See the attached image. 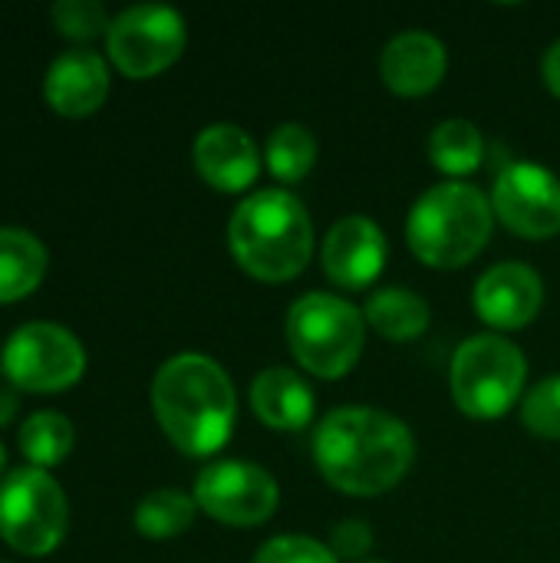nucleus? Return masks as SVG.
<instances>
[{
    "mask_svg": "<svg viewBox=\"0 0 560 563\" xmlns=\"http://www.w3.org/2000/svg\"><path fill=\"white\" fill-rule=\"evenodd\" d=\"M472 303L488 327L521 330L538 317L545 303V280L525 261H502V264H492L475 280Z\"/></svg>",
    "mask_w": 560,
    "mask_h": 563,
    "instance_id": "nucleus-13",
    "label": "nucleus"
},
{
    "mask_svg": "<svg viewBox=\"0 0 560 563\" xmlns=\"http://www.w3.org/2000/svg\"><path fill=\"white\" fill-rule=\"evenodd\" d=\"M17 409H20L17 389H7V386H0V429H7V426L17 419Z\"/></svg>",
    "mask_w": 560,
    "mask_h": 563,
    "instance_id": "nucleus-29",
    "label": "nucleus"
},
{
    "mask_svg": "<svg viewBox=\"0 0 560 563\" xmlns=\"http://www.w3.org/2000/svg\"><path fill=\"white\" fill-rule=\"evenodd\" d=\"M228 244L251 277L281 284L310 264L314 221L297 195L284 188H261L234 208L228 221Z\"/></svg>",
    "mask_w": 560,
    "mask_h": 563,
    "instance_id": "nucleus-3",
    "label": "nucleus"
},
{
    "mask_svg": "<svg viewBox=\"0 0 560 563\" xmlns=\"http://www.w3.org/2000/svg\"><path fill=\"white\" fill-rule=\"evenodd\" d=\"M363 320L380 336L409 343L429 330V303L409 287H380L363 303Z\"/></svg>",
    "mask_w": 560,
    "mask_h": 563,
    "instance_id": "nucleus-19",
    "label": "nucleus"
},
{
    "mask_svg": "<svg viewBox=\"0 0 560 563\" xmlns=\"http://www.w3.org/2000/svg\"><path fill=\"white\" fill-rule=\"evenodd\" d=\"M373 528L363 521V518H347V521H340L337 528H333V534H330V551L343 561H356V558H363L370 548H373Z\"/></svg>",
    "mask_w": 560,
    "mask_h": 563,
    "instance_id": "nucleus-27",
    "label": "nucleus"
},
{
    "mask_svg": "<svg viewBox=\"0 0 560 563\" xmlns=\"http://www.w3.org/2000/svg\"><path fill=\"white\" fill-rule=\"evenodd\" d=\"M3 376L20 393H63L86 373V350L79 336L53 320L17 327L0 353Z\"/></svg>",
    "mask_w": 560,
    "mask_h": 563,
    "instance_id": "nucleus-8",
    "label": "nucleus"
},
{
    "mask_svg": "<svg viewBox=\"0 0 560 563\" xmlns=\"http://www.w3.org/2000/svg\"><path fill=\"white\" fill-rule=\"evenodd\" d=\"M195 498L178 488H155L135 505V531L149 541H168L195 525Z\"/></svg>",
    "mask_w": 560,
    "mask_h": 563,
    "instance_id": "nucleus-21",
    "label": "nucleus"
},
{
    "mask_svg": "<svg viewBox=\"0 0 560 563\" xmlns=\"http://www.w3.org/2000/svg\"><path fill=\"white\" fill-rule=\"evenodd\" d=\"M3 468H7V449H3V442H0V482H3Z\"/></svg>",
    "mask_w": 560,
    "mask_h": 563,
    "instance_id": "nucleus-30",
    "label": "nucleus"
},
{
    "mask_svg": "<svg viewBox=\"0 0 560 563\" xmlns=\"http://www.w3.org/2000/svg\"><path fill=\"white\" fill-rule=\"evenodd\" d=\"M264 162L277 181H300L317 165V135L300 122H284L271 132Z\"/></svg>",
    "mask_w": 560,
    "mask_h": 563,
    "instance_id": "nucleus-23",
    "label": "nucleus"
},
{
    "mask_svg": "<svg viewBox=\"0 0 560 563\" xmlns=\"http://www.w3.org/2000/svg\"><path fill=\"white\" fill-rule=\"evenodd\" d=\"M386 257H389L386 234L366 214H347V218H340L327 231L323 247H320V261H323L327 277L337 287H347V290L370 287L383 274Z\"/></svg>",
    "mask_w": 560,
    "mask_h": 563,
    "instance_id": "nucleus-12",
    "label": "nucleus"
},
{
    "mask_svg": "<svg viewBox=\"0 0 560 563\" xmlns=\"http://www.w3.org/2000/svg\"><path fill=\"white\" fill-rule=\"evenodd\" d=\"M152 409L175 449L205 459L228 445L238 396L218 360L205 353H178L165 360L152 379Z\"/></svg>",
    "mask_w": 560,
    "mask_h": 563,
    "instance_id": "nucleus-2",
    "label": "nucleus"
},
{
    "mask_svg": "<svg viewBox=\"0 0 560 563\" xmlns=\"http://www.w3.org/2000/svg\"><path fill=\"white\" fill-rule=\"evenodd\" d=\"M251 406L257 419L281 432H300L314 422V389L290 366H267L251 383Z\"/></svg>",
    "mask_w": 560,
    "mask_h": 563,
    "instance_id": "nucleus-17",
    "label": "nucleus"
},
{
    "mask_svg": "<svg viewBox=\"0 0 560 563\" xmlns=\"http://www.w3.org/2000/svg\"><path fill=\"white\" fill-rule=\"evenodd\" d=\"M254 563H340L330 544H320L304 534H281L257 548Z\"/></svg>",
    "mask_w": 560,
    "mask_h": 563,
    "instance_id": "nucleus-26",
    "label": "nucleus"
},
{
    "mask_svg": "<svg viewBox=\"0 0 560 563\" xmlns=\"http://www.w3.org/2000/svg\"><path fill=\"white\" fill-rule=\"evenodd\" d=\"M191 498L208 518L221 525L254 528V525H264L277 511L281 488L267 468L254 462L224 459V462L201 468V475L195 478Z\"/></svg>",
    "mask_w": 560,
    "mask_h": 563,
    "instance_id": "nucleus-10",
    "label": "nucleus"
},
{
    "mask_svg": "<svg viewBox=\"0 0 560 563\" xmlns=\"http://www.w3.org/2000/svg\"><path fill=\"white\" fill-rule=\"evenodd\" d=\"M449 66L446 43L426 30H403L396 33L380 56L383 82L399 96H426L432 92Z\"/></svg>",
    "mask_w": 560,
    "mask_h": 563,
    "instance_id": "nucleus-16",
    "label": "nucleus"
},
{
    "mask_svg": "<svg viewBox=\"0 0 560 563\" xmlns=\"http://www.w3.org/2000/svg\"><path fill=\"white\" fill-rule=\"evenodd\" d=\"M320 475L347 495H383L396 488L416 462L413 429L383 409L343 406L320 419L314 432Z\"/></svg>",
    "mask_w": 560,
    "mask_h": 563,
    "instance_id": "nucleus-1",
    "label": "nucleus"
},
{
    "mask_svg": "<svg viewBox=\"0 0 560 563\" xmlns=\"http://www.w3.org/2000/svg\"><path fill=\"white\" fill-rule=\"evenodd\" d=\"M188 40L185 16L168 3H132L119 10L106 33L112 66L129 79H149L168 69Z\"/></svg>",
    "mask_w": 560,
    "mask_h": 563,
    "instance_id": "nucleus-9",
    "label": "nucleus"
},
{
    "mask_svg": "<svg viewBox=\"0 0 560 563\" xmlns=\"http://www.w3.org/2000/svg\"><path fill=\"white\" fill-rule=\"evenodd\" d=\"M495 218L518 238L545 241L560 231V181L538 162H512L492 191Z\"/></svg>",
    "mask_w": 560,
    "mask_h": 563,
    "instance_id": "nucleus-11",
    "label": "nucleus"
},
{
    "mask_svg": "<svg viewBox=\"0 0 560 563\" xmlns=\"http://www.w3.org/2000/svg\"><path fill=\"white\" fill-rule=\"evenodd\" d=\"M50 267L46 244L26 228H0V303L30 297Z\"/></svg>",
    "mask_w": 560,
    "mask_h": 563,
    "instance_id": "nucleus-18",
    "label": "nucleus"
},
{
    "mask_svg": "<svg viewBox=\"0 0 560 563\" xmlns=\"http://www.w3.org/2000/svg\"><path fill=\"white\" fill-rule=\"evenodd\" d=\"M69 528L63 485L33 465L13 468L0 482V541L23 558L53 554Z\"/></svg>",
    "mask_w": 560,
    "mask_h": 563,
    "instance_id": "nucleus-7",
    "label": "nucleus"
},
{
    "mask_svg": "<svg viewBox=\"0 0 560 563\" xmlns=\"http://www.w3.org/2000/svg\"><path fill=\"white\" fill-rule=\"evenodd\" d=\"M76 442V429L69 422V416L56 412V409H40L33 412L20 432H17V445L20 455L33 465V468H56L59 462L69 459Z\"/></svg>",
    "mask_w": 560,
    "mask_h": 563,
    "instance_id": "nucleus-20",
    "label": "nucleus"
},
{
    "mask_svg": "<svg viewBox=\"0 0 560 563\" xmlns=\"http://www.w3.org/2000/svg\"><path fill=\"white\" fill-rule=\"evenodd\" d=\"M106 96H109V63L89 46L63 49L43 76V99L50 102L53 112L66 119L92 115L106 102Z\"/></svg>",
    "mask_w": 560,
    "mask_h": 563,
    "instance_id": "nucleus-15",
    "label": "nucleus"
},
{
    "mask_svg": "<svg viewBox=\"0 0 560 563\" xmlns=\"http://www.w3.org/2000/svg\"><path fill=\"white\" fill-rule=\"evenodd\" d=\"M541 73H545V82H548V89L560 96V40H554L551 46H548V53H545V59H541Z\"/></svg>",
    "mask_w": 560,
    "mask_h": 563,
    "instance_id": "nucleus-28",
    "label": "nucleus"
},
{
    "mask_svg": "<svg viewBox=\"0 0 560 563\" xmlns=\"http://www.w3.org/2000/svg\"><path fill=\"white\" fill-rule=\"evenodd\" d=\"M521 422L541 439H560V376H548L525 393Z\"/></svg>",
    "mask_w": 560,
    "mask_h": 563,
    "instance_id": "nucleus-25",
    "label": "nucleus"
},
{
    "mask_svg": "<svg viewBox=\"0 0 560 563\" xmlns=\"http://www.w3.org/2000/svg\"><path fill=\"white\" fill-rule=\"evenodd\" d=\"M363 343V310L337 294L310 290L297 297L287 310V346L294 360L320 379L347 376L356 366Z\"/></svg>",
    "mask_w": 560,
    "mask_h": 563,
    "instance_id": "nucleus-5",
    "label": "nucleus"
},
{
    "mask_svg": "<svg viewBox=\"0 0 560 563\" xmlns=\"http://www.w3.org/2000/svg\"><path fill=\"white\" fill-rule=\"evenodd\" d=\"M0 563H3V561H0Z\"/></svg>",
    "mask_w": 560,
    "mask_h": 563,
    "instance_id": "nucleus-32",
    "label": "nucleus"
},
{
    "mask_svg": "<svg viewBox=\"0 0 560 563\" xmlns=\"http://www.w3.org/2000/svg\"><path fill=\"white\" fill-rule=\"evenodd\" d=\"M495 228V208L488 195L462 178L439 181L426 188L409 218L406 238L413 254L439 271L465 267L488 244Z\"/></svg>",
    "mask_w": 560,
    "mask_h": 563,
    "instance_id": "nucleus-4",
    "label": "nucleus"
},
{
    "mask_svg": "<svg viewBox=\"0 0 560 563\" xmlns=\"http://www.w3.org/2000/svg\"><path fill=\"white\" fill-rule=\"evenodd\" d=\"M191 162L198 175L215 188L238 195L251 188L261 175L264 155L257 142L234 122H211L195 135L191 145Z\"/></svg>",
    "mask_w": 560,
    "mask_h": 563,
    "instance_id": "nucleus-14",
    "label": "nucleus"
},
{
    "mask_svg": "<svg viewBox=\"0 0 560 563\" xmlns=\"http://www.w3.org/2000/svg\"><path fill=\"white\" fill-rule=\"evenodd\" d=\"M429 158L439 172H446L452 178L475 172L485 158V142H482L479 125L469 119L439 122L429 135Z\"/></svg>",
    "mask_w": 560,
    "mask_h": 563,
    "instance_id": "nucleus-22",
    "label": "nucleus"
},
{
    "mask_svg": "<svg viewBox=\"0 0 560 563\" xmlns=\"http://www.w3.org/2000/svg\"><path fill=\"white\" fill-rule=\"evenodd\" d=\"M50 16H53L56 33L73 43H89L96 36H106L112 23V16L106 13L99 0H56Z\"/></svg>",
    "mask_w": 560,
    "mask_h": 563,
    "instance_id": "nucleus-24",
    "label": "nucleus"
},
{
    "mask_svg": "<svg viewBox=\"0 0 560 563\" xmlns=\"http://www.w3.org/2000/svg\"><path fill=\"white\" fill-rule=\"evenodd\" d=\"M366 563H383V561H366Z\"/></svg>",
    "mask_w": 560,
    "mask_h": 563,
    "instance_id": "nucleus-31",
    "label": "nucleus"
},
{
    "mask_svg": "<svg viewBox=\"0 0 560 563\" xmlns=\"http://www.w3.org/2000/svg\"><path fill=\"white\" fill-rule=\"evenodd\" d=\"M449 383L465 416L498 419L518 399H525L528 360L512 340L498 333H475L465 343H459Z\"/></svg>",
    "mask_w": 560,
    "mask_h": 563,
    "instance_id": "nucleus-6",
    "label": "nucleus"
}]
</instances>
